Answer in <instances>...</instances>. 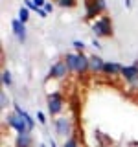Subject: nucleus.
<instances>
[{"label": "nucleus", "mask_w": 138, "mask_h": 147, "mask_svg": "<svg viewBox=\"0 0 138 147\" xmlns=\"http://www.w3.org/2000/svg\"><path fill=\"white\" fill-rule=\"evenodd\" d=\"M122 76L125 77V81L131 86H138V68L135 64H129V66H122Z\"/></svg>", "instance_id": "39448f33"}, {"label": "nucleus", "mask_w": 138, "mask_h": 147, "mask_svg": "<svg viewBox=\"0 0 138 147\" xmlns=\"http://www.w3.org/2000/svg\"><path fill=\"white\" fill-rule=\"evenodd\" d=\"M125 6H127V7H131V6H133V2H131V0H125Z\"/></svg>", "instance_id": "c85d7f7f"}, {"label": "nucleus", "mask_w": 138, "mask_h": 147, "mask_svg": "<svg viewBox=\"0 0 138 147\" xmlns=\"http://www.w3.org/2000/svg\"><path fill=\"white\" fill-rule=\"evenodd\" d=\"M28 18H30V9H28V7H20V9H18V20H20L22 24H26Z\"/></svg>", "instance_id": "dca6fc26"}, {"label": "nucleus", "mask_w": 138, "mask_h": 147, "mask_svg": "<svg viewBox=\"0 0 138 147\" xmlns=\"http://www.w3.org/2000/svg\"><path fill=\"white\" fill-rule=\"evenodd\" d=\"M33 4L37 6V9H39V7H44L46 6V0H33Z\"/></svg>", "instance_id": "a878e982"}, {"label": "nucleus", "mask_w": 138, "mask_h": 147, "mask_svg": "<svg viewBox=\"0 0 138 147\" xmlns=\"http://www.w3.org/2000/svg\"><path fill=\"white\" fill-rule=\"evenodd\" d=\"M92 31H94L96 37H110L112 35V22L110 18L105 15V17H99L98 20L92 22Z\"/></svg>", "instance_id": "f257e3e1"}, {"label": "nucleus", "mask_w": 138, "mask_h": 147, "mask_svg": "<svg viewBox=\"0 0 138 147\" xmlns=\"http://www.w3.org/2000/svg\"><path fill=\"white\" fill-rule=\"evenodd\" d=\"M68 72H70V70H68L66 63H64V61H57L55 64H52V68H50V77H53V79H63Z\"/></svg>", "instance_id": "423d86ee"}, {"label": "nucleus", "mask_w": 138, "mask_h": 147, "mask_svg": "<svg viewBox=\"0 0 138 147\" xmlns=\"http://www.w3.org/2000/svg\"><path fill=\"white\" fill-rule=\"evenodd\" d=\"M64 63H66L68 70L76 74V63H77V53H68V55H66V59H64Z\"/></svg>", "instance_id": "ddd939ff"}, {"label": "nucleus", "mask_w": 138, "mask_h": 147, "mask_svg": "<svg viewBox=\"0 0 138 147\" xmlns=\"http://www.w3.org/2000/svg\"><path fill=\"white\" fill-rule=\"evenodd\" d=\"M6 121H7V125L11 127V129H15V131H17V134H26V132H30V127H28L26 119L20 118L17 112H9L7 118H6Z\"/></svg>", "instance_id": "f03ea898"}, {"label": "nucleus", "mask_w": 138, "mask_h": 147, "mask_svg": "<svg viewBox=\"0 0 138 147\" xmlns=\"http://www.w3.org/2000/svg\"><path fill=\"white\" fill-rule=\"evenodd\" d=\"M63 147H79V144H77V138H68V140H64Z\"/></svg>", "instance_id": "a211bd4d"}, {"label": "nucleus", "mask_w": 138, "mask_h": 147, "mask_svg": "<svg viewBox=\"0 0 138 147\" xmlns=\"http://www.w3.org/2000/svg\"><path fill=\"white\" fill-rule=\"evenodd\" d=\"M37 15H39L41 18H46V17H48V13L44 11V7H39V9H37Z\"/></svg>", "instance_id": "b1692460"}, {"label": "nucleus", "mask_w": 138, "mask_h": 147, "mask_svg": "<svg viewBox=\"0 0 138 147\" xmlns=\"http://www.w3.org/2000/svg\"><path fill=\"white\" fill-rule=\"evenodd\" d=\"M15 147H31V134H17L15 138Z\"/></svg>", "instance_id": "9b49d317"}, {"label": "nucleus", "mask_w": 138, "mask_h": 147, "mask_svg": "<svg viewBox=\"0 0 138 147\" xmlns=\"http://www.w3.org/2000/svg\"><path fill=\"white\" fill-rule=\"evenodd\" d=\"M90 72H103L105 68V61L99 55H90Z\"/></svg>", "instance_id": "9d476101"}, {"label": "nucleus", "mask_w": 138, "mask_h": 147, "mask_svg": "<svg viewBox=\"0 0 138 147\" xmlns=\"http://www.w3.org/2000/svg\"><path fill=\"white\" fill-rule=\"evenodd\" d=\"M13 109H15V112H17V114H18V116H20V118H24V119H26L28 127H30V132H31V131H33V129H35V119L31 118L30 114H28L26 110H24V109L20 107V105L17 103V101H13Z\"/></svg>", "instance_id": "1a4fd4ad"}, {"label": "nucleus", "mask_w": 138, "mask_h": 147, "mask_svg": "<svg viewBox=\"0 0 138 147\" xmlns=\"http://www.w3.org/2000/svg\"><path fill=\"white\" fill-rule=\"evenodd\" d=\"M39 147H48V145H46V144H41V145H39Z\"/></svg>", "instance_id": "c756f323"}, {"label": "nucleus", "mask_w": 138, "mask_h": 147, "mask_svg": "<svg viewBox=\"0 0 138 147\" xmlns=\"http://www.w3.org/2000/svg\"><path fill=\"white\" fill-rule=\"evenodd\" d=\"M90 70V59H89V55H85L83 52L77 53V63H76V74H85V72H89Z\"/></svg>", "instance_id": "0eeeda50"}, {"label": "nucleus", "mask_w": 138, "mask_h": 147, "mask_svg": "<svg viewBox=\"0 0 138 147\" xmlns=\"http://www.w3.org/2000/svg\"><path fill=\"white\" fill-rule=\"evenodd\" d=\"M50 147H57V144H55V140H50V144H48Z\"/></svg>", "instance_id": "cd10ccee"}, {"label": "nucleus", "mask_w": 138, "mask_h": 147, "mask_svg": "<svg viewBox=\"0 0 138 147\" xmlns=\"http://www.w3.org/2000/svg\"><path fill=\"white\" fill-rule=\"evenodd\" d=\"M103 74H107V76H116V74H122V66L116 64V63H105Z\"/></svg>", "instance_id": "f8f14e48"}, {"label": "nucleus", "mask_w": 138, "mask_h": 147, "mask_svg": "<svg viewBox=\"0 0 138 147\" xmlns=\"http://www.w3.org/2000/svg\"><path fill=\"white\" fill-rule=\"evenodd\" d=\"M2 85L4 86H11L13 85V77L9 70H2Z\"/></svg>", "instance_id": "2eb2a0df"}, {"label": "nucleus", "mask_w": 138, "mask_h": 147, "mask_svg": "<svg viewBox=\"0 0 138 147\" xmlns=\"http://www.w3.org/2000/svg\"><path fill=\"white\" fill-rule=\"evenodd\" d=\"M92 4H94V6L99 9V13L107 9V2H105V0H92Z\"/></svg>", "instance_id": "6ab92c4d"}, {"label": "nucleus", "mask_w": 138, "mask_h": 147, "mask_svg": "<svg viewBox=\"0 0 138 147\" xmlns=\"http://www.w3.org/2000/svg\"><path fill=\"white\" fill-rule=\"evenodd\" d=\"M57 4L61 7H74L76 6V0H57Z\"/></svg>", "instance_id": "aec40b11"}, {"label": "nucleus", "mask_w": 138, "mask_h": 147, "mask_svg": "<svg viewBox=\"0 0 138 147\" xmlns=\"http://www.w3.org/2000/svg\"><path fill=\"white\" fill-rule=\"evenodd\" d=\"M98 13H99V9L92 4V0H87V13H85V17L87 18H94Z\"/></svg>", "instance_id": "4468645a"}, {"label": "nucleus", "mask_w": 138, "mask_h": 147, "mask_svg": "<svg viewBox=\"0 0 138 147\" xmlns=\"http://www.w3.org/2000/svg\"><path fill=\"white\" fill-rule=\"evenodd\" d=\"M11 30H13V35L17 37L18 42H24L26 40V24H22L18 18H15L11 22Z\"/></svg>", "instance_id": "6e6552de"}, {"label": "nucleus", "mask_w": 138, "mask_h": 147, "mask_svg": "<svg viewBox=\"0 0 138 147\" xmlns=\"http://www.w3.org/2000/svg\"><path fill=\"white\" fill-rule=\"evenodd\" d=\"M64 107V99L61 96V92H52V94L48 96V112L55 116V114H59Z\"/></svg>", "instance_id": "20e7f679"}, {"label": "nucleus", "mask_w": 138, "mask_h": 147, "mask_svg": "<svg viewBox=\"0 0 138 147\" xmlns=\"http://www.w3.org/2000/svg\"><path fill=\"white\" fill-rule=\"evenodd\" d=\"M44 11H46V13H53V4H52V2H46Z\"/></svg>", "instance_id": "393cba45"}, {"label": "nucleus", "mask_w": 138, "mask_h": 147, "mask_svg": "<svg viewBox=\"0 0 138 147\" xmlns=\"http://www.w3.org/2000/svg\"><path fill=\"white\" fill-rule=\"evenodd\" d=\"M37 119H39V123H46V116H44V112H37Z\"/></svg>", "instance_id": "5701e85b"}, {"label": "nucleus", "mask_w": 138, "mask_h": 147, "mask_svg": "<svg viewBox=\"0 0 138 147\" xmlns=\"http://www.w3.org/2000/svg\"><path fill=\"white\" fill-rule=\"evenodd\" d=\"M24 6L30 9V11H35V13H37V6L33 4V0H24Z\"/></svg>", "instance_id": "412c9836"}, {"label": "nucleus", "mask_w": 138, "mask_h": 147, "mask_svg": "<svg viewBox=\"0 0 138 147\" xmlns=\"http://www.w3.org/2000/svg\"><path fill=\"white\" fill-rule=\"evenodd\" d=\"M72 44H74V48L79 50V52H83V50H85V42H81V40H72Z\"/></svg>", "instance_id": "4be33fe9"}, {"label": "nucleus", "mask_w": 138, "mask_h": 147, "mask_svg": "<svg viewBox=\"0 0 138 147\" xmlns=\"http://www.w3.org/2000/svg\"><path fill=\"white\" fill-rule=\"evenodd\" d=\"M53 125H55V132H57L59 136H63L64 140L72 138V131H74V127H72V121H70V119H68L66 116L57 118Z\"/></svg>", "instance_id": "7ed1b4c3"}, {"label": "nucleus", "mask_w": 138, "mask_h": 147, "mask_svg": "<svg viewBox=\"0 0 138 147\" xmlns=\"http://www.w3.org/2000/svg\"><path fill=\"white\" fill-rule=\"evenodd\" d=\"M92 46H94V48H98V50L101 48V44H99V42H98V40H96V39H94V40H92Z\"/></svg>", "instance_id": "bb28decb"}, {"label": "nucleus", "mask_w": 138, "mask_h": 147, "mask_svg": "<svg viewBox=\"0 0 138 147\" xmlns=\"http://www.w3.org/2000/svg\"><path fill=\"white\" fill-rule=\"evenodd\" d=\"M9 103H11V101H9L7 94H6V92H2V94H0V109H2V110H6V107H7Z\"/></svg>", "instance_id": "f3484780"}]
</instances>
